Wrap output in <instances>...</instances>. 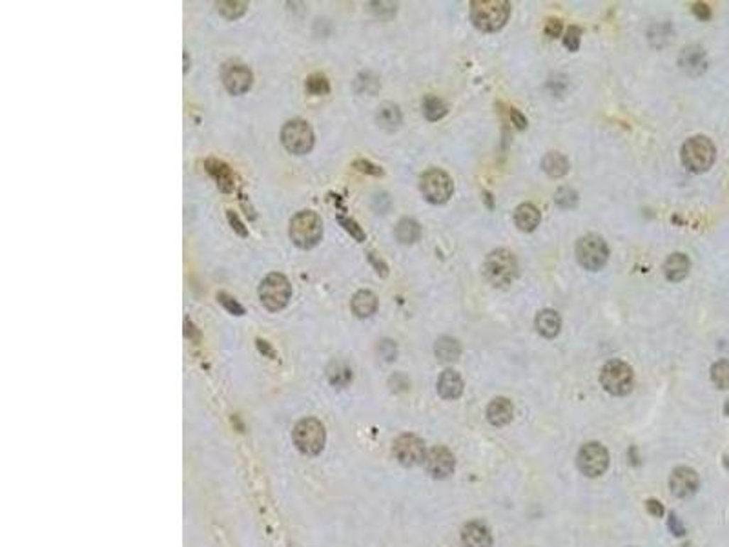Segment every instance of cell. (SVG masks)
<instances>
[{
  "instance_id": "48",
  "label": "cell",
  "mask_w": 729,
  "mask_h": 547,
  "mask_svg": "<svg viewBox=\"0 0 729 547\" xmlns=\"http://www.w3.org/2000/svg\"><path fill=\"white\" fill-rule=\"evenodd\" d=\"M190 64H188V51H185V73H188Z\"/></svg>"
},
{
  "instance_id": "9",
  "label": "cell",
  "mask_w": 729,
  "mask_h": 547,
  "mask_svg": "<svg viewBox=\"0 0 729 547\" xmlns=\"http://www.w3.org/2000/svg\"><path fill=\"white\" fill-rule=\"evenodd\" d=\"M421 194L432 205H445L454 194V183L441 168H431L419 179Z\"/></svg>"
},
{
  "instance_id": "44",
  "label": "cell",
  "mask_w": 729,
  "mask_h": 547,
  "mask_svg": "<svg viewBox=\"0 0 729 547\" xmlns=\"http://www.w3.org/2000/svg\"><path fill=\"white\" fill-rule=\"evenodd\" d=\"M545 33L549 35L551 38L560 37V33H562V21H558V18H551V21L547 22V26H545Z\"/></svg>"
},
{
  "instance_id": "23",
  "label": "cell",
  "mask_w": 729,
  "mask_h": 547,
  "mask_svg": "<svg viewBox=\"0 0 729 547\" xmlns=\"http://www.w3.org/2000/svg\"><path fill=\"white\" fill-rule=\"evenodd\" d=\"M327 378L330 385L338 389H345L352 383V369L345 359L334 358L327 367Z\"/></svg>"
},
{
  "instance_id": "14",
  "label": "cell",
  "mask_w": 729,
  "mask_h": 547,
  "mask_svg": "<svg viewBox=\"0 0 729 547\" xmlns=\"http://www.w3.org/2000/svg\"><path fill=\"white\" fill-rule=\"evenodd\" d=\"M254 75L244 64H227L222 67V85L232 95H243L252 88Z\"/></svg>"
},
{
  "instance_id": "15",
  "label": "cell",
  "mask_w": 729,
  "mask_h": 547,
  "mask_svg": "<svg viewBox=\"0 0 729 547\" xmlns=\"http://www.w3.org/2000/svg\"><path fill=\"white\" fill-rule=\"evenodd\" d=\"M698 475H696L695 469L691 467H676L675 471L671 472L669 478V489L671 492L679 498H689L693 497L696 491H698Z\"/></svg>"
},
{
  "instance_id": "34",
  "label": "cell",
  "mask_w": 729,
  "mask_h": 547,
  "mask_svg": "<svg viewBox=\"0 0 729 547\" xmlns=\"http://www.w3.org/2000/svg\"><path fill=\"white\" fill-rule=\"evenodd\" d=\"M554 201H556L558 207L573 208V207H576V202H578V194H576L574 190L563 186V188H560L556 192V195H554Z\"/></svg>"
},
{
  "instance_id": "46",
  "label": "cell",
  "mask_w": 729,
  "mask_h": 547,
  "mask_svg": "<svg viewBox=\"0 0 729 547\" xmlns=\"http://www.w3.org/2000/svg\"><path fill=\"white\" fill-rule=\"evenodd\" d=\"M511 121L514 122V126L518 128V130H525V128H527V119H525V115L522 114L520 109H511Z\"/></svg>"
},
{
  "instance_id": "4",
  "label": "cell",
  "mask_w": 729,
  "mask_h": 547,
  "mask_svg": "<svg viewBox=\"0 0 729 547\" xmlns=\"http://www.w3.org/2000/svg\"><path fill=\"white\" fill-rule=\"evenodd\" d=\"M680 157H682L684 166L689 172L702 173L708 172L713 166V163H715V159H717V148L706 135H695V137H689L684 143Z\"/></svg>"
},
{
  "instance_id": "36",
  "label": "cell",
  "mask_w": 729,
  "mask_h": 547,
  "mask_svg": "<svg viewBox=\"0 0 729 547\" xmlns=\"http://www.w3.org/2000/svg\"><path fill=\"white\" fill-rule=\"evenodd\" d=\"M580 38H582V28H578V26H571L566 31L563 44H566V48L569 51H578Z\"/></svg>"
},
{
  "instance_id": "1",
  "label": "cell",
  "mask_w": 729,
  "mask_h": 547,
  "mask_svg": "<svg viewBox=\"0 0 729 547\" xmlns=\"http://www.w3.org/2000/svg\"><path fill=\"white\" fill-rule=\"evenodd\" d=\"M511 17V4L507 0H472L470 21L483 33H495L507 24Z\"/></svg>"
},
{
  "instance_id": "22",
  "label": "cell",
  "mask_w": 729,
  "mask_h": 547,
  "mask_svg": "<svg viewBox=\"0 0 729 547\" xmlns=\"http://www.w3.org/2000/svg\"><path fill=\"white\" fill-rule=\"evenodd\" d=\"M376 122L379 124V128H383V130L396 131L401 126L403 122L401 109H399V106L394 104V102H383V104L377 108Z\"/></svg>"
},
{
  "instance_id": "20",
  "label": "cell",
  "mask_w": 729,
  "mask_h": 547,
  "mask_svg": "<svg viewBox=\"0 0 729 547\" xmlns=\"http://www.w3.org/2000/svg\"><path fill=\"white\" fill-rule=\"evenodd\" d=\"M689 269H691L689 257L680 252L671 254L666 259V263H664V274H666L667 281L671 283H679L688 278Z\"/></svg>"
},
{
  "instance_id": "16",
  "label": "cell",
  "mask_w": 729,
  "mask_h": 547,
  "mask_svg": "<svg viewBox=\"0 0 729 547\" xmlns=\"http://www.w3.org/2000/svg\"><path fill=\"white\" fill-rule=\"evenodd\" d=\"M679 64L688 75L698 77L708 70V57H706V51L698 44H691V46H686L682 50L679 57Z\"/></svg>"
},
{
  "instance_id": "31",
  "label": "cell",
  "mask_w": 729,
  "mask_h": 547,
  "mask_svg": "<svg viewBox=\"0 0 729 547\" xmlns=\"http://www.w3.org/2000/svg\"><path fill=\"white\" fill-rule=\"evenodd\" d=\"M215 8L228 21H237L247 13L248 2H244V0H221V2H215Z\"/></svg>"
},
{
  "instance_id": "8",
  "label": "cell",
  "mask_w": 729,
  "mask_h": 547,
  "mask_svg": "<svg viewBox=\"0 0 729 547\" xmlns=\"http://www.w3.org/2000/svg\"><path fill=\"white\" fill-rule=\"evenodd\" d=\"M281 143L293 156H306L314 148V131L303 119H292L283 124Z\"/></svg>"
},
{
  "instance_id": "11",
  "label": "cell",
  "mask_w": 729,
  "mask_h": 547,
  "mask_svg": "<svg viewBox=\"0 0 729 547\" xmlns=\"http://www.w3.org/2000/svg\"><path fill=\"white\" fill-rule=\"evenodd\" d=\"M576 465H578L582 475L589 476V478H598L609 467V450L598 442L585 443L578 450Z\"/></svg>"
},
{
  "instance_id": "45",
  "label": "cell",
  "mask_w": 729,
  "mask_h": 547,
  "mask_svg": "<svg viewBox=\"0 0 729 547\" xmlns=\"http://www.w3.org/2000/svg\"><path fill=\"white\" fill-rule=\"evenodd\" d=\"M227 215H228V221H230L232 228H234V230L237 232V234H239L241 237H247L248 236V230H247V228H244V224L241 223L239 217H237V215H235L234 212H228Z\"/></svg>"
},
{
  "instance_id": "2",
  "label": "cell",
  "mask_w": 729,
  "mask_h": 547,
  "mask_svg": "<svg viewBox=\"0 0 729 547\" xmlns=\"http://www.w3.org/2000/svg\"><path fill=\"white\" fill-rule=\"evenodd\" d=\"M518 276L516 256L507 249H496L485 257L483 278L495 288H507Z\"/></svg>"
},
{
  "instance_id": "7",
  "label": "cell",
  "mask_w": 729,
  "mask_h": 547,
  "mask_svg": "<svg viewBox=\"0 0 729 547\" xmlns=\"http://www.w3.org/2000/svg\"><path fill=\"white\" fill-rule=\"evenodd\" d=\"M634 374L633 369L622 359H611L604 365L600 372V383L602 387L612 396H625L633 389Z\"/></svg>"
},
{
  "instance_id": "32",
  "label": "cell",
  "mask_w": 729,
  "mask_h": 547,
  "mask_svg": "<svg viewBox=\"0 0 729 547\" xmlns=\"http://www.w3.org/2000/svg\"><path fill=\"white\" fill-rule=\"evenodd\" d=\"M306 92L314 95V97H321V95H328L330 92V85H328V79L323 75V73H312L308 75L305 82Z\"/></svg>"
},
{
  "instance_id": "28",
  "label": "cell",
  "mask_w": 729,
  "mask_h": 547,
  "mask_svg": "<svg viewBox=\"0 0 729 547\" xmlns=\"http://www.w3.org/2000/svg\"><path fill=\"white\" fill-rule=\"evenodd\" d=\"M396 239L403 244H412L416 241H419L421 237V227H419L418 221L411 217H403L398 224H396Z\"/></svg>"
},
{
  "instance_id": "12",
  "label": "cell",
  "mask_w": 729,
  "mask_h": 547,
  "mask_svg": "<svg viewBox=\"0 0 729 547\" xmlns=\"http://www.w3.org/2000/svg\"><path fill=\"white\" fill-rule=\"evenodd\" d=\"M392 453H394V458L405 467H414L419 463H425V458H427V447H425L423 440L409 433L396 438Z\"/></svg>"
},
{
  "instance_id": "6",
  "label": "cell",
  "mask_w": 729,
  "mask_h": 547,
  "mask_svg": "<svg viewBox=\"0 0 729 547\" xmlns=\"http://www.w3.org/2000/svg\"><path fill=\"white\" fill-rule=\"evenodd\" d=\"M290 298H292V285H290V281L283 274L272 272L261 281L259 299L266 310H283L288 305Z\"/></svg>"
},
{
  "instance_id": "42",
  "label": "cell",
  "mask_w": 729,
  "mask_h": 547,
  "mask_svg": "<svg viewBox=\"0 0 729 547\" xmlns=\"http://www.w3.org/2000/svg\"><path fill=\"white\" fill-rule=\"evenodd\" d=\"M369 261L372 263L374 269H376V272L379 274L382 278H387V276H389V266H387V263L383 261V259H379L376 254H372V252L369 254Z\"/></svg>"
},
{
  "instance_id": "10",
  "label": "cell",
  "mask_w": 729,
  "mask_h": 547,
  "mask_svg": "<svg viewBox=\"0 0 729 547\" xmlns=\"http://www.w3.org/2000/svg\"><path fill=\"white\" fill-rule=\"evenodd\" d=\"M576 259L587 270H600L609 259V247L602 236L587 234L576 243Z\"/></svg>"
},
{
  "instance_id": "21",
  "label": "cell",
  "mask_w": 729,
  "mask_h": 547,
  "mask_svg": "<svg viewBox=\"0 0 729 547\" xmlns=\"http://www.w3.org/2000/svg\"><path fill=\"white\" fill-rule=\"evenodd\" d=\"M534 325H536V330L540 336L553 340V337H556L558 334H560L562 318L558 316V312L553 310V308H545V310L538 312Z\"/></svg>"
},
{
  "instance_id": "27",
  "label": "cell",
  "mask_w": 729,
  "mask_h": 547,
  "mask_svg": "<svg viewBox=\"0 0 729 547\" xmlns=\"http://www.w3.org/2000/svg\"><path fill=\"white\" fill-rule=\"evenodd\" d=\"M434 354H436L438 362L441 363H453L461 356L460 341L450 336H443L436 341L434 345Z\"/></svg>"
},
{
  "instance_id": "33",
  "label": "cell",
  "mask_w": 729,
  "mask_h": 547,
  "mask_svg": "<svg viewBox=\"0 0 729 547\" xmlns=\"http://www.w3.org/2000/svg\"><path fill=\"white\" fill-rule=\"evenodd\" d=\"M711 381L715 383V387L722 389V391L729 389V362L728 359H720V362H717L715 365L711 367Z\"/></svg>"
},
{
  "instance_id": "39",
  "label": "cell",
  "mask_w": 729,
  "mask_h": 547,
  "mask_svg": "<svg viewBox=\"0 0 729 547\" xmlns=\"http://www.w3.org/2000/svg\"><path fill=\"white\" fill-rule=\"evenodd\" d=\"M379 354L385 362H394L396 356H398V347L392 340H383L379 343Z\"/></svg>"
},
{
  "instance_id": "30",
  "label": "cell",
  "mask_w": 729,
  "mask_h": 547,
  "mask_svg": "<svg viewBox=\"0 0 729 547\" xmlns=\"http://www.w3.org/2000/svg\"><path fill=\"white\" fill-rule=\"evenodd\" d=\"M421 108H423V115L427 117V121L436 122L440 121L441 117L447 115V104L441 101L436 95H425L423 102H421Z\"/></svg>"
},
{
  "instance_id": "5",
  "label": "cell",
  "mask_w": 729,
  "mask_h": 547,
  "mask_svg": "<svg viewBox=\"0 0 729 547\" xmlns=\"http://www.w3.org/2000/svg\"><path fill=\"white\" fill-rule=\"evenodd\" d=\"M293 445L305 456H318L327 442L325 426L318 418H303L292 430Z\"/></svg>"
},
{
  "instance_id": "29",
  "label": "cell",
  "mask_w": 729,
  "mask_h": 547,
  "mask_svg": "<svg viewBox=\"0 0 729 547\" xmlns=\"http://www.w3.org/2000/svg\"><path fill=\"white\" fill-rule=\"evenodd\" d=\"M541 168L551 177H563L569 172V161L558 152H549L541 159Z\"/></svg>"
},
{
  "instance_id": "40",
  "label": "cell",
  "mask_w": 729,
  "mask_h": 547,
  "mask_svg": "<svg viewBox=\"0 0 729 547\" xmlns=\"http://www.w3.org/2000/svg\"><path fill=\"white\" fill-rule=\"evenodd\" d=\"M691 11L695 13V17L702 22L711 18V8H709L708 4H704V2H695V4L691 6Z\"/></svg>"
},
{
  "instance_id": "18",
  "label": "cell",
  "mask_w": 729,
  "mask_h": 547,
  "mask_svg": "<svg viewBox=\"0 0 729 547\" xmlns=\"http://www.w3.org/2000/svg\"><path fill=\"white\" fill-rule=\"evenodd\" d=\"M514 416V407H512L509 398H495L487 407V420L495 427H503L511 423Z\"/></svg>"
},
{
  "instance_id": "24",
  "label": "cell",
  "mask_w": 729,
  "mask_h": 547,
  "mask_svg": "<svg viewBox=\"0 0 729 547\" xmlns=\"http://www.w3.org/2000/svg\"><path fill=\"white\" fill-rule=\"evenodd\" d=\"M540 221V210H538L534 205H531V202H524V205H520V207L514 210V223L522 232L536 230Z\"/></svg>"
},
{
  "instance_id": "37",
  "label": "cell",
  "mask_w": 729,
  "mask_h": 547,
  "mask_svg": "<svg viewBox=\"0 0 729 547\" xmlns=\"http://www.w3.org/2000/svg\"><path fill=\"white\" fill-rule=\"evenodd\" d=\"M217 301L222 305V307L227 308V310L230 312V314H234V316H243V314H244V308L241 307V305L237 303V301H235L234 298H232V296H228L227 292H219V294H217Z\"/></svg>"
},
{
  "instance_id": "25",
  "label": "cell",
  "mask_w": 729,
  "mask_h": 547,
  "mask_svg": "<svg viewBox=\"0 0 729 547\" xmlns=\"http://www.w3.org/2000/svg\"><path fill=\"white\" fill-rule=\"evenodd\" d=\"M206 172L214 177L215 183H217L219 188L222 192H232L234 190V175H232V170L228 168L227 164L221 163L217 159H208L205 163Z\"/></svg>"
},
{
  "instance_id": "47",
  "label": "cell",
  "mask_w": 729,
  "mask_h": 547,
  "mask_svg": "<svg viewBox=\"0 0 729 547\" xmlns=\"http://www.w3.org/2000/svg\"><path fill=\"white\" fill-rule=\"evenodd\" d=\"M257 349L261 350V352L264 354V356H269V358L276 359L277 358V354L274 352V349L270 347L269 341H264V340H257Z\"/></svg>"
},
{
  "instance_id": "49",
  "label": "cell",
  "mask_w": 729,
  "mask_h": 547,
  "mask_svg": "<svg viewBox=\"0 0 729 547\" xmlns=\"http://www.w3.org/2000/svg\"><path fill=\"white\" fill-rule=\"evenodd\" d=\"M724 467L729 469V455L724 456Z\"/></svg>"
},
{
  "instance_id": "17",
  "label": "cell",
  "mask_w": 729,
  "mask_h": 547,
  "mask_svg": "<svg viewBox=\"0 0 729 547\" xmlns=\"http://www.w3.org/2000/svg\"><path fill=\"white\" fill-rule=\"evenodd\" d=\"M461 546L463 547H492V533L489 526L480 520L465 524L461 531Z\"/></svg>"
},
{
  "instance_id": "13",
  "label": "cell",
  "mask_w": 729,
  "mask_h": 547,
  "mask_svg": "<svg viewBox=\"0 0 729 547\" xmlns=\"http://www.w3.org/2000/svg\"><path fill=\"white\" fill-rule=\"evenodd\" d=\"M425 467H427V472L432 478L445 480V478H448V476L454 472V469H456V460H454V455L447 449V447L436 445L432 447L427 453Z\"/></svg>"
},
{
  "instance_id": "43",
  "label": "cell",
  "mask_w": 729,
  "mask_h": 547,
  "mask_svg": "<svg viewBox=\"0 0 729 547\" xmlns=\"http://www.w3.org/2000/svg\"><path fill=\"white\" fill-rule=\"evenodd\" d=\"M646 509L651 516H654V518L664 516V505L660 504L658 500H654V498H649V500L646 502Z\"/></svg>"
},
{
  "instance_id": "3",
  "label": "cell",
  "mask_w": 729,
  "mask_h": 547,
  "mask_svg": "<svg viewBox=\"0 0 729 547\" xmlns=\"http://www.w3.org/2000/svg\"><path fill=\"white\" fill-rule=\"evenodd\" d=\"M292 243L301 250L314 249L323 237V221L315 212L303 210L293 215L288 227Z\"/></svg>"
},
{
  "instance_id": "41",
  "label": "cell",
  "mask_w": 729,
  "mask_h": 547,
  "mask_svg": "<svg viewBox=\"0 0 729 547\" xmlns=\"http://www.w3.org/2000/svg\"><path fill=\"white\" fill-rule=\"evenodd\" d=\"M667 527H669V531L675 536H684V535H686V527H684V524L680 522V518L676 516L675 513L669 514V520H667Z\"/></svg>"
},
{
  "instance_id": "19",
  "label": "cell",
  "mask_w": 729,
  "mask_h": 547,
  "mask_svg": "<svg viewBox=\"0 0 729 547\" xmlns=\"http://www.w3.org/2000/svg\"><path fill=\"white\" fill-rule=\"evenodd\" d=\"M463 392V379L453 369H447L438 378V394L443 400H456Z\"/></svg>"
},
{
  "instance_id": "35",
  "label": "cell",
  "mask_w": 729,
  "mask_h": 547,
  "mask_svg": "<svg viewBox=\"0 0 729 547\" xmlns=\"http://www.w3.org/2000/svg\"><path fill=\"white\" fill-rule=\"evenodd\" d=\"M338 221H340L341 227H343L345 230H347L348 234H350V236H352L356 241L363 243V241L367 239V236H364V232L361 230V227L356 223V221H354V219L345 217V215H340V217H338Z\"/></svg>"
},
{
  "instance_id": "38",
  "label": "cell",
  "mask_w": 729,
  "mask_h": 547,
  "mask_svg": "<svg viewBox=\"0 0 729 547\" xmlns=\"http://www.w3.org/2000/svg\"><path fill=\"white\" fill-rule=\"evenodd\" d=\"M352 166L357 170V172H361V173H369V175H374V177H382L383 175V168H382V166H377V164L370 163V161L356 159L352 163Z\"/></svg>"
},
{
  "instance_id": "26",
  "label": "cell",
  "mask_w": 729,
  "mask_h": 547,
  "mask_svg": "<svg viewBox=\"0 0 729 547\" xmlns=\"http://www.w3.org/2000/svg\"><path fill=\"white\" fill-rule=\"evenodd\" d=\"M352 312L357 318L364 320L377 310V296L370 291H360L352 298Z\"/></svg>"
},
{
  "instance_id": "50",
  "label": "cell",
  "mask_w": 729,
  "mask_h": 547,
  "mask_svg": "<svg viewBox=\"0 0 729 547\" xmlns=\"http://www.w3.org/2000/svg\"><path fill=\"white\" fill-rule=\"evenodd\" d=\"M724 413H725V414H728V416H729V401H728V404H725V407H724Z\"/></svg>"
}]
</instances>
